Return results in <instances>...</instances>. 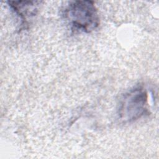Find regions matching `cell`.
Instances as JSON below:
<instances>
[{
	"instance_id": "obj_2",
	"label": "cell",
	"mask_w": 159,
	"mask_h": 159,
	"mask_svg": "<svg viewBox=\"0 0 159 159\" xmlns=\"http://www.w3.org/2000/svg\"><path fill=\"white\" fill-rule=\"evenodd\" d=\"M147 100V93L140 88H135L126 93L120 102V119L125 122H131L146 114L148 112Z\"/></svg>"
},
{
	"instance_id": "obj_1",
	"label": "cell",
	"mask_w": 159,
	"mask_h": 159,
	"mask_svg": "<svg viewBox=\"0 0 159 159\" xmlns=\"http://www.w3.org/2000/svg\"><path fill=\"white\" fill-rule=\"evenodd\" d=\"M65 17L72 28L83 32H90L99 24L97 9L92 1L71 2L65 9Z\"/></svg>"
}]
</instances>
